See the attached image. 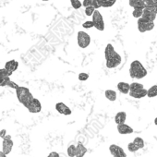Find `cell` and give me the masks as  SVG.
Returning <instances> with one entry per match:
<instances>
[{
	"instance_id": "cell-1",
	"label": "cell",
	"mask_w": 157,
	"mask_h": 157,
	"mask_svg": "<svg viewBox=\"0 0 157 157\" xmlns=\"http://www.w3.org/2000/svg\"><path fill=\"white\" fill-rule=\"evenodd\" d=\"M129 75L132 78H138V80H140V78H144L147 75V70L139 60H134L130 64Z\"/></svg>"
},
{
	"instance_id": "cell-2",
	"label": "cell",
	"mask_w": 157,
	"mask_h": 157,
	"mask_svg": "<svg viewBox=\"0 0 157 157\" xmlns=\"http://www.w3.org/2000/svg\"><path fill=\"white\" fill-rule=\"evenodd\" d=\"M16 95H17L19 102L21 105H23L25 107L34 98L32 93L30 92V90L23 86H19V88L16 90Z\"/></svg>"
},
{
	"instance_id": "cell-3",
	"label": "cell",
	"mask_w": 157,
	"mask_h": 157,
	"mask_svg": "<svg viewBox=\"0 0 157 157\" xmlns=\"http://www.w3.org/2000/svg\"><path fill=\"white\" fill-rule=\"evenodd\" d=\"M77 43L81 48H87L91 44V36L87 33L80 31L77 34Z\"/></svg>"
},
{
	"instance_id": "cell-4",
	"label": "cell",
	"mask_w": 157,
	"mask_h": 157,
	"mask_svg": "<svg viewBox=\"0 0 157 157\" xmlns=\"http://www.w3.org/2000/svg\"><path fill=\"white\" fill-rule=\"evenodd\" d=\"M92 17H93V21H92L94 23V27L96 28L98 31L103 32L105 30V21H104L102 14L98 10H95Z\"/></svg>"
},
{
	"instance_id": "cell-5",
	"label": "cell",
	"mask_w": 157,
	"mask_h": 157,
	"mask_svg": "<svg viewBox=\"0 0 157 157\" xmlns=\"http://www.w3.org/2000/svg\"><path fill=\"white\" fill-rule=\"evenodd\" d=\"M154 28V22L151 21H148L142 18L138 19V30L140 33H145V32H149L151 31Z\"/></svg>"
},
{
	"instance_id": "cell-6",
	"label": "cell",
	"mask_w": 157,
	"mask_h": 157,
	"mask_svg": "<svg viewBox=\"0 0 157 157\" xmlns=\"http://www.w3.org/2000/svg\"><path fill=\"white\" fill-rule=\"evenodd\" d=\"M13 140H11V136L7 134V136L3 139V141H2V151L8 155L9 153L11 152L12 151V148H13Z\"/></svg>"
},
{
	"instance_id": "cell-7",
	"label": "cell",
	"mask_w": 157,
	"mask_h": 157,
	"mask_svg": "<svg viewBox=\"0 0 157 157\" xmlns=\"http://www.w3.org/2000/svg\"><path fill=\"white\" fill-rule=\"evenodd\" d=\"M26 108L28 109V111L30 113H33V114H37V113H40L42 111V105H41V102L36 99V98H33L26 106Z\"/></svg>"
},
{
	"instance_id": "cell-8",
	"label": "cell",
	"mask_w": 157,
	"mask_h": 157,
	"mask_svg": "<svg viewBox=\"0 0 157 157\" xmlns=\"http://www.w3.org/2000/svg\"><path fill=\"white\" fill-rule=\"evenodd\" d=\"M121 61H122L121 56L118 53H116L113 56L106 59V67L108 68H115L121 64Z\"/></svg>"
},
{
	"instance_id": "cell-9",
	"label": "cell",
	"mask_w": 157,
	"mask_h": 157,
	"mask_svg": "<svg viewBox=\"0 0 157 157\" xmlns=\"http://www.w3.org/2000/svg\"><path fill=\"white\" fill-rule=\"evenodd\" d=\"M109 151L113 157H127L125 151L117 144H111L109 146Z\"/></svg>"
},
{
	"instance_id": "cell-10",
	"label": "cell",
	"mask_w": 157,
	"mask_h": 157,
	"mask_svg": "<svg viewBox=\"0 0 157 157\" xmlns=\"http://www.w3.org/2000/svg\"><path fill=\"white\" fill-rule=\"evenodd\" d=\"M56 110L59 114L65 115V116H69V115L72 114L71 109H70L67 105H66L64 103H62V102H59V103H57V104L56 105Z\"/></svg>"
},
{
	"instance_id": "cell-11",
	"label": "cell",
	"mask_w": 157,
	"mask_h": 157,
	"mask_svg": "<svg viewBox=\"0 0 157 157\" xmlns=\"http://www.w3.org/2000/svg\"><path fill=\"white\" fill-rule=\"evenodd\" d=\"M18 67H19V62L16 61V60H14V59H12V60L8 61V62L5 64V67H4V68H5L8 72H10V74H12L14 71H16V70L18 69Z\"/></svg>"
},
{
	"instance_id": "cell-12",
	"label": "cell",
	"mask_w": 157,
	"mask_h": 157,
	"mask_svg": "<svg viewBox=\"0 0 157 157\" xmlns=\"http://www.w3.org/2000/svg\"><path fill=\"white\" fill-rule=\"evenodd\" d=\"M117 131L121 135H127V134L133 133L134 130H133V128L130 126H128V125H127V124L124 123V124L117 125Z\"/></svg>"
},
{
	"instance_id": "cell-13",
	"label": "cell",
	"mask_w": 157,
	"mask_h": 157,
	"mask_svg": "<svg viewBox=\"0 0 157 157\" xmlns=\"http://www.w3.org/2000/svg\"><path fill=\"white\" fill-rule=\"evenodd\" d=\"M86 152H87V149L82 142H78L76 145V155H75V157H84Z\"/></svg>"
},
{
	"instance_id": "cell-14",
	"label": "cell",
	"mask_w": 157,
	"mask_h": 157,
	"mask_svg": "<svg viewBox=\"0 0 157 157\" xmlns=\"http://www.w3.org/2000/svg\"><path fill=\"white\" fill-rule=\"evenodd\" d=\"M117 90L123 94H128V93H129V84L128 82H118L117 83Z\"/></svg>"
},
{
	"instance_id": "cell-15",
	"label": "cell",
	"mask_w": 157,
	"mask_h": 157,
	"mask_svg": "<svg viewBox=\"0 0 157 157\" xmlns=\"http://www.w3.org/2000/svg\"><path fill=\"white\" fill-rule=\"evenodd\" d=\"M128 94H129L130 97H133L135 99H140V98H143V97L147 96V90L142 89V90L138 91V92H129Z\"/></svg>"
},
{
	"instance_id": "cell-16",
	"label": "cell",
	"mask_w": 157,
	"mask_h": 157,
	"mask_svg": "<svg viewBox=\"0 0 157 157\" xmlns=\"http://www.w3.org/2000/svg\"><path fill=\"white\" fill-rule=\"evenodd\" d=\"M126 119H127V114L126 112H123V111L118 112L115 117V122L117 123V125L124 124Z\"/></svg>"
},
{
	"instance_id": "cell-17",
	"label": "cell",
	"mask_w": 157,
	"mask_h": 157,
	"mask_svg": "<svg viewBox=\"0 0 157 157\" xmlns=\"http://www.w3.org/2000/svg\"><path fill=\"white\" fill-rule=\"evenodd\" d=\"M116 53H117V52L115 51L114 46H113L111 44H108L106 45L105 49V60L108 59V58H110L111 56H113Z\"/></svg>"
},
{
	"instance_id": "cell-18",
	"label": "cell",
	"mask_w": 157,
	"mask_h": 157,
	"mask_svg": "<svg viewBox=\"0 0 157 157\" xmlns=\"http://www.w3.org/2000/svg\"><path fill=\"white\" fill-rule=\"evenodd\" d=\"M128 1H129V6L132 7L133 9H141V10H143L145 8L143 0H128Z\"/></svg>"
},
{
	"instance_id": "cell-19",
	"label": "cell",
	"mask_w": 157,
	"mask_h": 157,
	"mask_svg": "<svg viewBox=\"0 0 157 157\" xmlns=\"http://www.w3.org/2000/svg\"><path fill=\"white\" fill-rule=\"evenodd\" d=\"M141 18L144 19V20H146V21H148L153 22L154 20L156 19V14H154V13H152V12H151L149 10H143V14H142Z\"/></svg>"
},
{
	"instance_id": "cell-20",
	"label": "cell",
	"mask_w": 157,
	"mask_h": 157,
	"mask_svg": "<svg viewBox=\"0 0 157 157\" xmlns=\"http://www.w3.org/2000/svg\"><path fill=\"white\" fill-rule=\"evenodd\" d=\"M105 96L106 97L107 100L111 102H114L117 100V93L113 90H106L105 92Z\"/></svg>"
},
{
	"instance_id": "cell-21",
	"label": "cell",
	"mask_w": 157,
	"mask_h": 157,
	"mask_svg": "<svg viewBox=\"0 0 157 157\" xmlns=\"http://www.w3.org/2000/svg\"><path fill=\"white\" fill-rule=\"evenodd\" d=\"M144 89L143 84L139 83V82H132L131 84H129V92H138Z\"/></svg>"
},
{
	"instance_id": "cell-22",
	"label": "cell",
	"mask_w": 157,
	"mask_h": 157,
	"mask_svg": "<svg viewBox=\"0 0 157 157\" xmlns=\"http://www.w3.org/2000/svg\"><path fill=\"white\" fill-rule=\"evenodd\" d=\"M147 96L149 98L157 96V85H153L149 90H147Z\"/></svg>"
},
{
	"instance_id": "cell-23",
	"label": "cell",
	"mask_w": 157,
	"mask_h": 157,
	"mask_svg": "<svg viewBox=\"0 0 157 157\" xmlns=\"http://www.w3.org/2000/svg\"><path fill=\"white\" fill-rule=\"evenodd\" d=\"M117 2V0H101V5L103 8H110L114 6Z\"/></svg>"
},
{
	"instance_id": "cell-24",
	"label": "cell",
	"mask_w": 157,
	"mask_h": 157,
	"mask_svg": "<svg viewBox=\"0 0 157 157\" xmlns=\"http://www.w3.org/2000/svg\"><path fill=\"white\" fill-rule=\"evenodd\" d=\"M67 155L69 157H75V155H76V145L70 144L67 149Z\"/></svg>"
},
{
	"instance_id": "cell-25",
	"label": "cell",
	"mask_w": 157,
	"mask_h": 157,
	"mask_svg": "<svg viewBox=\"0 0 157 157\" xmlns=\"http://www.w3.org/2000/svg\"><path fill=\"white\" fill-rule=\"evenodd\" d=\"M132 142H133L134 144H136V145L138 146L139 149H142V148L144 147V140H143V139L140 138V137H136Z\"/></svg>"
},
{
	"instance_id": "cell-26",
	"label": "cell",
	"mask_w": 157,
	"mask_h": 157,
	"mask_svg": "<svg viewBox=\"0 0 157 157\" xmlns=\"http://www.w3.org/2000/svg\"><path fill=\"white\" fill-rule=\"evenodd\" d=\"M70 4L74 10H80L82 6V4L80 0H70Z\"/></svg>"
},
{
	"instance_id": "cell-27",
	"label": "cell",
	"mask_w": 157,
	"mask_h": 157,
	"mask_svg": "<svg viewBox=\"0 0 157 157\" xmlns=\"http://www.w3.org/2000/svg\"><path fill=\"white\" fill-rule=\"evenodd\" d=\"M142 14H143V10H141V9H134V10L132 12V16L136 19L141 18Z\"/></svg>"
},
{
	"instance_id": "cell-28",
	"label": "cell",
	"mask_w": 157,
	"mask_h": 157,
	"mask_svg": "<svg viewBox=\"0 0 157 157\" xmlns=\"http://www.w3.org/2000/svg\"><path fill=\"white\" fill-rule=\"evenodd\" d=\"M10 81V77H6V78H0V87H5L7 86L8 82Z\"/></svg>"
},
{
	"instance_id": "cell-29",
	"label": "cell",
	"mask_w": 157,
	"mask_h": 157,
	"mask_svg": "<svg viewBox=\"0 0 157 157\" xmlns=\"http://www.w3.org/2000/svg\"><path fill=\"white\" fill-rule=\"evenodd\" d=\"M92 7L95 10H98V9H100L102 7V5H101V0H92Z\"/></svg>"
},
{
	"instance_id": "cell-30",
	"label": "cell",
	"mask_w": 157,
	"mask_h": 157,
	"mask_svg": "<svg viewBox=\"0 0 157 157\" xmlns=\"http://www.w3.org/2000/svg\"><path fill=\"white\" fill-rule=\"evenodd\" d=\"M128 150L129 151H131V152H135V151H137L140 149L138 148V146L136 144H134L133 142H130V143L128 144Z\"/></svg>"
},
{
	"instance_id": "cell-31",
	"label": "cell",
	"mask_w": 157,
	"mask_h": 157,
	"mask_svg": "<svg viewBox=\"0 0 157 157\" xmlns=\"http://www.w3.org/2000/svg\"><path fill=\"white\" fill-rule=\"evenodd\" d=\"M143 10H149V11H151V12H152V13H154V14H156V15H157V4H155V5H152V6H148V7H145Z\"/></svg>"
},
{
	"instance_id": "cell-32",
	"label": "cell",
	"mask_w": 157,
	"mask_h": 157,
	"mask_svg": "<svg viewBox=\"0 0 157 157\" xmlns=\"http://www.w3.org/2000/svg\"><path fill=\"white\" fill-rule=\"evenodd\" d=\"M78 80H80L81 82H85V81H87L88 78H89V74H87V73H84V72H82V73H80L78 74Z\"/></svg>"
},
{
	"instance_id": "cell-33",
	"label": "cell",
	"mask_w": 157,
	"mask_h": 157,
	"mask_svg": "<svg viewBox=\"0 0 157 157\" xmlns=\"http://www.w3.org/2000/svg\"><path fill=\"white\" fill-rule=\"evenodd\" d=\"M94 11H95V10H94L92 6L85 8V14H86V16H88V17L93 16V14H94Z\"/></svg>"
},
{
	"instance_id": "cell-34",
	"label": "cell",
	"mask_w": 157,
	"mask_h": 157,
	"mask_svg": "<svg viewBox=\"0 0 157 157\" xmlns=\"http://www.w3.org/2000/svg\"><path fill=\"white\" fill-rule=\"evenodd\" d=\"M12 74L8 72L5 68H0V78H6V77H10Z\"/></svg>"
},
{
	"instance_id": "cell-35",
	"label": "cell",
	"mask_w": 157,
	"mask_h": 157,
	"mask_svg": "<svg viewBox=\"0 0 157 157\" xmlns=\"http://www.w3.org/2000/svg\"><path fill=\"white\" fill-rule=\"evenodd\" d=\"M82 27L84 29H91V28L94 27V23H93L92 21H85V22L82 23Z\"/></svg>"
},
{
	"instance_id": "cell-36",
	"label": "cell",
	"mask_w": 157,
	"mask_h": 157,
	"mask_svg": "<svg viewBox=\"0 0 157 157\" xmlns=\"http://www.w3.org/2000/svg\"><path fill=\"white\" fill-rule=\"evenodd\" d=\"M7 86H8V87H10V88H12V89H14V90H17V89L19 88V85H18L16 82H12V81H10V82H8Z\"/></svg>"
},
{
	"instance_id": "cell-37",
	"label": "cell",
	"mask_w": 157,
	"mask_h": 157,
	"mask_svg": "<svg viewBox=\"0 0 157 157\" xmlns=\"http://www.w3.org/2000/svg\"><path fill=\"white\" fill-rule=\"evenodd\" d=\"M155 4H157V0H146V1L144 2L145 7L152 6V5H155Z\"/></svg>"
},
{
	"instance_id": "cell-38",
	"label": "cell",
	"mask_w": 157,
	"mask_h": 157,
	"mask_svg": "<svg viewBox=\"0 0 157 157\" xmlns=\"http://www.w3.org/2000/svg\"><path fill=\"white\" fill-rule=\"evenodd\" d=\"M82 4V6L85 7V8L90 7V6H92V0H83Z\"/></svg>"
},
{
	"instance_id": "cell-39",
	"label": "cell",
	"mask_w": 157,
	"mask_h": 157,
	"mask_svg": "<svg viewBox=\"0 0 157 157\" xmlns=\"http://www.w3.org/2000/svg\"><path fill=\"white\" fill-rule=\"evenodd\" d=\"M7 136V129H2L1 131H0V138L1 139H4L5 137Z\"/></svg>"
},
{
	"instance_id": "cell-40",
	"label": "cell",
	"mask_w": 157,
	"mask_h": 157,
	"mask_svg": "<svg viewBox=\"0 0 157 157\" xmlns=\"http://www.w3.org/2000/svg\"><path fill=\"white\" fill-rule=\"evenodd\" d=\"M47 157H60V156H59V153H58V152H56V151H52V152H50V153L48 154Z\"/></svg>"
},
{
	"instance_id": "cell-41",
	"label": "cell",
	"mask_w": 157,
	"mask_h": 157,
	"mask_svg": "<svg viewBox=\"0 0 157 157\" xmlns=\"http://www.w3.org/2000/svg\"><path fill=\"white\" fill-rule=\"evenodd\" d=\"M0 157H7V155L2 151H0Z\"/></svg>"
},
{
	"instance_id": "cell-42",
	"label": "cell",
	"mask_w": 157,
	"mask_h": 157,
	"mask_svg": "<svg viewBox=\"0 0 157 157\" xmlns=\"http://www.w3.org/2000/svg\"><path fill=\"white\" fill-rule=\"evenodd\" d=\"M154 124H155V125L157 126V117H156V118L154 119Z\"/></svg>"
},
{
	"instance_id": "cell-43",
	"label": "cell",
	"mask_w": 157,
	"mask_h": 157,
	"mask_svg": "<svg viewBox=\"0 0 157 157\" xmlns=\"http://www.w3.org/2000/svg\"><path fill=\"white\" fill-rule=\"evenodd\" d=\"M43 1H49V0H43Z\"/></svg>"
},
{
	"instance_id": "cell-44",
	"label": "cell",
	"mask_w": 157,
	"mask_h": 157,
	"mask_svg": "<svg viewBox=\"0 0 157 157\" xmlns=\"http://www.w3.org/2000/svg\"><path fill=\"white\" fill-rule=\"evenodd\" d=\"M143 1H144V2H145V1H146V0H143Z\"/></svg>"
}]
</instances>
